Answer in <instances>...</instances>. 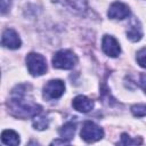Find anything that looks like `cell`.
Listing matches in <instances>:
<instances>
[{
    "mask_svg": "<svg viewBox=\"0 0 146 146\" xmlns=\"http://www.w3.org/2000/svg\"><path fill=\"white\" fill-rule=\"evenodd\" d=\"M24 87L25 86H18L16 87V89L13 90V98H10V100L7 104L8 108L10 113L16 117L27 119V117L36 116L41 112L42 107L24 98L25 95V90L23 89Z\"/></svg>",
    "mask_w": 146,
    "mask_h": 146,
    "instance_id": "cell-1",
    "label": "cell"
},
{
    "mask_svg": "<svg viewBox=\"0 0 146 146\" xmlns=\"http://www.w3.org/2000/svg\"><path fill=\"white\" fill-rule=\"evenodd\" d=\"M78 63L76 55L71 50H59L52 57V66L59 70H71Z\"/></svg>",
    "mask_w": 146,
    "mask_h": 146,
    "instance_id": "cell-2",
    "label": "cell"
},
{
    "mask_svg": "<svg viewBox=\"0 0 146 146\" xmlns=\"http://www.w3.org/2000/svg\"><path fill=\"white\" fill-rule=\"evenodd\" d=\"M25 62H26V66H27L29 72L33 76H40V75L44 74L46 71H47L46 58L42 55H40V54L30 52L26 56Z\"/></svg>",
    "mask_w": 146,
    "mask_h": 146,
    "instance_id": "cell-3",
    "label": "cell"
},
{
    "mask_svg": "<svg viewBox=\"0 0 146 146\" xmlns=\"http://www.w3.org/2000/svg\"><path fill=\"white\" fill-rule=\"evenodd\" d=\"M80 136L86 143H95V141H97V140L103 138L104 131L95 122L86 121L82 124V128H81V131H80Z\"/></svg>",
    "mask_w": 146,
    "mask_h": 146,
    "instance_id": "cell-4",
    "label": "cell"
},
{
    "mask_svg": "<svg viewBox=\"0 0 146 146\" xmlns=\"http://www.w3.org/2000/svg\"><path fill=\"white\" fill-rule=\"evenodd\" d=\"M65 91V83L62 80H50L43 87V97L48 100L62 97Z\"/></svg>",
    "mask_w": 146,
    "mask_h": 146,
    "instance_id": "cell-5",
    "label": "cell"
},
{
    "mask_svg": "<svg viewBox=\"0 0 146 146\" xmlns=\"http://www.w3.org/2000/svg\"><path fill=\"white\" fill-rule=\"evenodd\" d=\"M102 49L110 57H117L121 52L120 43L112 35H104L102 40Z\"/></svg>",
    "mask_w": 146,
    "mask_h": 146,
    "instance_id": "cell-6",
    "label": "cell"
},
{
    "mask_svg": "<svg viewBox=\"0 0 146 146\" xmlns=\"http://www.w3.org/2000/svg\"><path fill=\"white\" fill-rule=\"evenodd\" d=\"M129 15H130L129 7L125 3L120 1L113 2L110 6L107 11V16L112 19H123V18H127Z\"/></svg>",
    "mask_w": 146,
    "mask_h": 146,
    "instance_id": "cell-7",
    "label": "cell"
},
{
    "mask_svg": "<svg viewBox=\"0 0 146 146\" xmlns=\"http://www.w3.org/2000/svg\"><path fill=\"white\" fill-rule=\"evenodd\" d=\"M1 44L5 48H9V49H17L21 47L22 41L17 34V32L13 29H7L3 31L2 33V38H1Z\"/></svg>",
    "mask_w": 146,
    "mask_h": 146,
    "instance_id": "cell-8",
    "label": "cell"
},
{
    "mask_svg": "<svg viewBox=\"0 0 146 146\" xmlns=\"http://www.w3.org/2000/svg\"><path fill=\"white\" fill-rule=\"evenodd\" d=\"M72 106L74 107V110H76L79 112L88 113L94 108V102L90 98H88L87 96L79 95L73 99Z\"/></svg>",
    "mask_w": 146,
    "mask_h": 146,
    "instance_id": "cell-9",
    "label": "cell"
},
{
    "mask_svg": "<svg viewBox=\"0 0 146 146\" xmlns=\"http://www.w3.org/2000/svg\"><path fill=\"white\" fill-rule=\"evenodd\" d=\"M127 38L132 42H137L143 38V29L138 19H133L129 24L127 30Z\"/></svg>",
    "mask_w": 146,
    "mask_h": 146,
    "instance_id": "cell-10",
    "label": "cell"
},
{
    "mask_svg": "<svg viewBox=\"0 0 146 146\" xmlns=\"http://www.w3.org/2000/svg\"><path fill=\"white\" fill-rule=\"evenodd\" d=\"M56 2H60L64 6L68 7L70 9L74 10V11H84L87 8V0H52Z\"/></svg>",
    "mask_w": 146,
    "mask_h": 146,
    "instance_id": "cell-11",
    "label": "cell"
},
{
    "mask_svg": "<svg viewBox=\"0 0 146 146\" xmlns=\"http://www.w3.org/2000/svg\"><path fill=\"white\" fill-rule=\"evenodd\" d=\"M1 141L6 145L16 146V145L19 144V136L14 130L7 129V130H3L2 133H1Z\"/></svg>",
    "mask_w": 146,
    "mask_h": 146,
    "instance_id": "cell-12",
    "label": "cell"
},
{
    "mask_svg": "<svg viewBox=\"0 0 146 146\" xmlns=\"http://www.w3.org/2000/svg\"><path fill=\"white\" fill-rule=\"evenodd\" d=\"M75 133V123L73 122H66L60 129H59V136L60 138L70 141Z\"/></svg>",
    "mask_w": 146,
    "mask_h": 146,
    "instance_id": "cell-13",
    "label": "cell"
},
{
    "mask_svg": "<svg viewBox=\"0 0 146 146\" xmlns=\"http://www.w3.org/2000/svg\"><path fill=\"white\" fill-rule=\"evenodd\" d=\"M49 125V120L47 116H34L33 127L38 130H44Z\"/></svg>",
    "mask_w": 146,
    "mask_h": 146,
    "instance_id": "cell-14",
    "label": "cell"
},
{
    "mask_svg": "<svg viewBox=\"0 0 146 146\" xmlns=\"http://www.w3.org/2000/svg\"><path fill=\"white\" fill-rule=\"evenodd\" d=\"M131 113L137 117L146 116V104H135V105H132L131 106Z\"/></svg>",
    "mask_w": 146,
    "mask_h": 146,
    "instance_id": "cell-15",
    "label": "cell"
},
{
    "mask_svg": "<svg viewBox=\"0 0 146 146\" xmlns=\"http://www.w3.org/2000/svg\"><path fill=\"white\" fill-rule=\"evenodd\" d=\"M141 143H143V139H141V138L131 139L129 135L122 133V136H121V141H120L119 144H120V145H138V144H141Z\"/></svg>",
    "mask_w": 146,
    "mask_h": 146,
    "instance_id": "cell-16",
    "label": "cell"
},
{
    "mask_svg": "<svg viewBox=\"0 0 146 146\" xmlns=\"http://www.w3.org/2000/svg\"><path fill=\"white\" fill-rule=\"evenodd\" d=\"M136 59H137V63H138L141 67L146 68V47L141 48V49L137 52Z\"/></svg>",
    "mask_w": 146,
    "mask_h": 146,
    "instance_id": "cell-17",
    "label": "cell"
},
{
    "mask_svg": "<svg viewBox=\"0 0 146 146\" xmlns=\"http://www.w3.org/2000/svg\"><path fill=\"white\" fill-rule=\"evenodd\" d=\"M10 7V0H1V14L3 15Z\"/></svg>",
    "mask_w": 146,
    "mask_h": 146,
    "instance_id": "cell-18",
    "label": "cell"
},
{
    "mask_svg": "<svg viewBox=\"0 0 146 146\" xmlns=\"http://www.w3.org/2000/svg\"><path fill=\"white\" fill-rule=\"evenodd\" d=\"M140 86L144 89V91L146 92V74H141L140 75Z\"/></svg>",
    "mask_w": 146,
    "mask_h": 146,
    "instance_id": "cell-19",
    "label": "cell"
}]
</instances>
